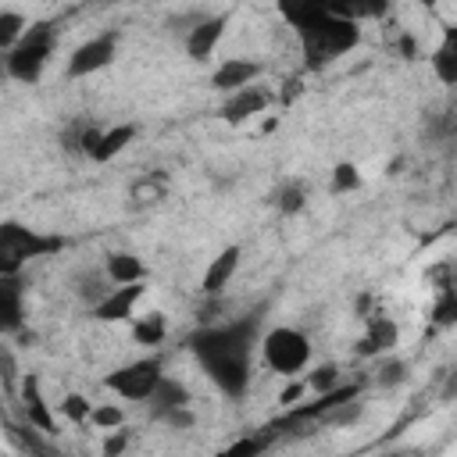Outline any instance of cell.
Listing matches in <instances>:
<instances>
[{"instance_id": "1", "label": "cell", "mask_w": 457, "mask_h": 457, "mask_svg": "<svg viewBox=\"0 0 457 457\" xmlns=\"http://www.w3.org/2000/svg\"><path fill=\"white\" fill-rule=\"evenodd\" d=\"M257 339H261V311H250V314H239L228 321L200 325L186 339V346L193 350L204 375L228 400H243L250 389V378H253Z\"/></svg>"}, {"instance_id": "2", "label": "cell", "mask_w": 457, "mask_h": 457, "mask_svg": "<svg viewBox=\"0 0 457 457\" xmlns=\"http://www.w3.org/2000/svg\"><path fill=\"white\" fill-rule=\"evenodd\" d=\"M296 36H300L307 68H321V64L343 57L346 50H353V46L361 43L357 21L346 18V14H339L336 7L318 11V14H311L307 21H300V25H296Z\"/></svg>"}, {"instance_id": "3", "label": "cell", "mask_w": 457, "mask_h": 457, "mask_svg": "<svg viewBox=\"0 0 457 457\" xmlns=\"http://www.w3.org/2000/svg\"><path fill=\"white\" fill-rule=\"evenodd\" d=\"M54 46H57V25L54 21H29V29L21 32V39L7 50L4 57V71L14 79V82H39L50 57H54Z\"/></svg>"}, {"instance_id": "4", "label": "cell", "mask_w": 457, "mask_h": 457, "mask_svg": "<svg viewBox=\"0 0 457 457\" xmlns=\"http://www.w3.org/2000/svg\"><path fill=\"white\" fill-rule=\"evenodd\" d=\"M64 250L61 236H43L21 221H0V275H21V268L36 257H50Z\"/></svg>"}, {"instance_id": "5", "label": "cell", "mask_w": 457, "mask_h": 457, "mask_svg": "<svg viewBox=\"0 0 457 457\" xmlns=\"http://www.w3.org/2000/svg\"><path fill=\"white\" fill-rule=\"evenodd\" d=\"M261 361L282 375V378H293L300 375L307 364H311V339L307 332L293 328V325H275L261 336Z\"/></svg>"}, {"instance_id": "6", "label": "cell", "mask_w": 457, "mask_h": 457, "mask_svg": "<svg viewBox=\"0 0 457 457\" xmlns=\"http://www.w3.org/2000/svg\"><path fill=\"white\" fill-rule=\"evenodd\" d=\"M164 375V361L161 357H139V361H129L121 364L118 371H111L104 378V386L111 393H118L121 400H132V403H143L150 396V389L157 386V378Z\"/></svg>"}, {"instance_id": "7", "label": "cell", "mask_w": 457, "mask_h": 457, "mask_svg": "<svg viewBox=\"0 0 457 457\" xmlns=\"http://www.w3.org/2000/svg\"><path fill=\"white\" fill-rule=\"evenodd\" d=\"M118 57V32H100L86 43H79L68 57V79H86L104 71L111 61Z\"/></svg>"}, {"instance_id": "8", "label": "cell", "mask_w": 457, "mask_h": 457, "mask_svg": "<svg viewBox=\"0 0 457 457\" xmlns=\"http://www.w3.org/2000/svg\"><path fill=\"white\" fill-rule=\"evenodd\" d=\"M14 396L21 400V418H25L29 425H36V428L46 432V436L57 432V421H54V411H50V403H46V396H43V382H39V375L25 371L21 382H18V393H14Z\"/></svg>"}, {"instance_id": "9", "label": "cell", "mask_w": 457, "mask_h": 457, "mask_svg": "<svg viewBox=\"0 0 457 457\" xmlns=\"http://www.w3.org/2000/svg\"><path fill=\"white\" fill-rule=\"evenodd\" d=\"M225 29H228V14H200L193 21V29L182 36V46H186L189 61H207L218 50Z\"/></svg>"}, {"instance_id": "10", "label": "cell", "mask_w": 457, "mask_h": 457, "mask_svg": "<svg viewBox=\"0 0 457 457\" xmlns=\"http://www.w3.org/2000/svg\"><path fill=\"white\" fill-rule=\"evenodd\" d=\"M268 104H271V93H268L264 86L250 82V86H243V89L225 93V104H221V111H218V114H221L228 125H239V121H246V118L264 114V111H268Z\"/></svg>"}, {"instance_id": "11", "label": "cell", "mask_w": 457, "mask_h": 457, "mask_svg": "<svg viewBox=\"0 0 457 457\" xmlns=\"http://www.w3.org/2000/svg\"><path fill=\"white\" fill-rule=\"evenodd\" d=\"M143 293H146V286H143V282L111 286V289H107V296H104L100 303H93V307H89V314H93L96 321H125V318H132V314H136V303L143 300Z\"/></svg>"}, {"instance_id": "12", "label": "cell", "mask_w": 457, "mask_h": 457, "mask_svg": "<svg viewBox=\"0 0 457 457\" xmlns=\"http://www.w3.org/2000/svg\"><path fill=\"white\" fill-rule=\"evenodd\" d=\"M239 261H243V246H225L218 257H211V264L204 268V278H200V296H225L228 282L236 278L239 271Z\"/></svg>"}, {"instance_id": "13", "label": "cell", "mask_w": 457, "mask_h": 457, "mask_svg": "<svg viewBox=\"0 0 457 457\" xmlns=\"http://www.w3.org/2000/svg\"><path fill=\"white\" fill-rule=\"evenodd\" d=\"M25 328V282L21 275H0V336Z\"/></svg>"}, {"instance_id": "14", "label": "cell", "mask_w": 457, "mask_h": 457, "mask_svg": "<svg viewBox=\"0 0 457 457\" xmlns=\"http://www.w3.org/2000/svg\"><path fill=\"white\" fill-rule=\"evenodd\" d=\"M364 321H368V328L357 339V353L361 357H382V353H389L400 343V325L389 314H371Z\"/></svg>"}, {"instance_id": "15", "label": "cell", "mask_w": 457, "mask_h": 457, "mask_svg": "<svg viewBox=\"0 0 457 457\" xmlns=\"http://www.w3.org/2000/svg\"><path fill=\"white\" fill-rule=\"evenodd\" d=\"M261 71H264V64L253 61V57H228V61H221V64L214 68L211 86H214L218 93H232V89H243V86L257 82Z\"/></svg>"}, {"instance_id": "16", "label": "cell", "mask_w": 457, "mask_h": 457, "mask_svg": "<svg viewBox=\"0 0 457 457\" xmlns=\"http://www.w3.org/2000/svg\"><path fill=\"white\" fill-rule=\"evenodd\" d=\"M136 132H139L136 121H118V125H111V129H100V136H96V143H93V150H89V161H96V164L114 161L121 150H129V143L136 139Z\"/></svg>"}, {"instance_id": "17", "label": "cell", "mask_w": 457, "mask_h": 457, "mask_svg": "<svg viewBox=\"0 0 457 457\" xmlns=\"http://www.w3.org/2000/svg\"><path fill=\"white\" fill-rule=\"evenodd\" d=\"M143 403L150 407V414H154V418H161L164 411H175V407H189V389H186L179 378H171V375H161V378H157V386L150 389V396H146Z\"/></svg>"}, {"instance_id": "18", "label": "cell", "mask_w": 457, "mask_h": 457, "mask_svg": "<svg viewBox=\"0 0 457 457\" xmlns=\"http://www.w3.org/2000/svg\"><path fill=\"white\" fill-rule=\"evenodd\" d=\"M104 271L111 278V286H125V282H146V264L129 253V250H111L104 253Z\"/></svg>"}, {"instance_id": "19", "label": "cell", "mask_w": 457, "mask_h": 457, "mask_svg": "<svg viewBox=\"0 0 457 457\" xmlns=\"http://www.w3.org/2000/svg\"><path fill=\"white\" fill-rule=\"evenodd\" d=\"M107 289H111V278H107L104 268H79V271L71 275V293H75L79 303H86V307L100 303V300L107 296Z\"/></svg>"}, {"instance_id": "20", "label": "cell", "mask_w": 457, "mask_h": 457, "mask_svg": "<svg viewBox=\"0 0 457 457\" xmlns=\"http://www.w3.org/2000/svg\"><path fill=\"white\" fill-rule=\"evenodd\" d=\"M432 71H436V79L443 82V86H453L457 82V32L446 25L443 29V39H439V46L432 50Z\"/></svg>"}, {"instance_id": "21", "label": "cell", "mask_w": 457, "mask_h": 457, "mask_svg": "<svg viewBox=\"0 0 457 457\" xmlns=\"http://www.w3.org/2000/svg\"><path fill=\"white\" fill-rule=\"evenodd\" d=\"M164 336H168V318L161 311H150V314L136 318V325H132V339L139 346H161Z\"/></svg>"}, {"instance_id": "22", "label": "cell", "mask_w": 457, "mask_h": 457, "mask_svg": "<svg viewBox=\"0 0 457 457\" xmlns=\"http://www.w3.org/2000/svg\"><path fill=\"white\" fill-rule=\"evenodd\" d=\"M411 378V361H403V357H386L378 368H375V386L378 389H396V386H403Z\"/></svg>"}, {"instance_id": "23", "label": "cell", "mask_w": 457, "mask_h": 457, "mask_svg": "<svg viewBox=\"0 0 457 457\" xmlns=\"http://www.w3.org/2000/svg\"><path fill=\"white\" fill-rule=\"evenodd\" d=\"M96 136H100V129H93V125H86V121H75V125H68V129H64L61 143H64V150H68V154H86V157H89V150H93Z\"/></svg>"}, {"instance_id": "24", "label": "cell", "mask_w": 457, "mask_h": 457, "mask_svg": "<svg viewBox=\"0 0 457 457\" xmlns=\"http://www.w3.org/2000/svg\"><path fill=\"white\" fill-rule=\"evenodd\" d=\"M332 7V0H278V14L296 29L300 21H307L311 14H318V11H328Z\"/></svg>"}, {"instance_id": "25", "label": "cell", "mask_w": 457, "mask_h": 457, "mask_svg": "<svg viewBox=\"0 0 457 457\" xmlns=\"http://www.w3.org/2000/svg\"><path fill=\"white\" fill-rule=\"evenodd\" d=\"M389 4L393 0H332V7L339 11V14H346V18H378V14H386L389 11Z\"/></svg>"}, {"instance_id": "26", "label": "cell", "mask_w": 457, "mask_h": 457, "mask_svg": "<svg viewBox=\"0 0 457 457\" xmlns=\"http://www.w3.org/2000/svg\"><path fill=\"white\" fill-rule=\"evenodd\" d=\"M275 207H278L286 218L300 214V211L307 207V186H303V182H286V186L275 193Z\"/></svg>"}, {"instance_id": "27", "label": "cell", "mask_w": 457, "mask_h": 457, "mask_svg": "<svg viewBox=\"0 0 457 457\" xmlns=\"http://www.w3.org/2000/svg\"><path fill=\"white\" fill-rule=\"evenodd\" d=\"M25 29H29V18L21 11H0V54H7Z\"/></svg>"}, {"instance_id": "28", "label": "cell", "mask_w": 457, "mask_h": 457, "mask_svg": "<svg viewBox=\"0 0 457 457\" xmlns=\"http://www.w3.org/2000/svg\"><path fill=\"white\" fill-rule=\"evenodd\" d=\"M361 171H357V164H350V161H339L336 168H332V179H328V193L332 196H339V193H353V189H361Z\"/></svg>"}, {"instance_id": "29", "label": "cell", "mask_w": 457, "mask_h": 457, "mask_svg": "<svg viewBox=\"0 0 457 457\" xmlns=\"http://www.w3.org/2000/svg\"><path fill=\"white\" fill-rule=\"evenodd\" d=\"M428 318H432L439 328H450V325L457 321V293H453V286H443V289H439V296H436Z\"/></svg>"}, {"instance_id": "30", "label": "cell", "mask_w": 457, "mask_h": 457, "mask_svg": "<svg viewBox=\"0 0 457 457\" xmlns=\"http://www.w3.org/2000/svg\"><path fill=\"white\" fill-rule=\"evenodd\" d=\"M303 382H307V389H311V393H325V389H332V386H339V382H343V371H339V364L325 361V364H318Z\"/></svg>"}, {"instance_id": "31", "label": "cell", "mask_w": 457, "mask_h": 457, "mask_svg": "<svg viewBox=\"0 0 457 457\" xmlns=\"http://www.w3.org/2000/svg\"><path fill=\"white\" fill-rule=\"evenodd\" d=\"M89 425H93V428H104V432H107V428H118V425H125V411H121L114 400H111V403H93V407H89Z\"/></svg>"}, {"instance_id": "32", "label": "cell", "mask_w": 457, "mask_h": 457, "mask_svg": "<svg viewBox=\"0 0 457 457\" xmlns=\"http://www.w3.org/2000/svg\"><path fill=\"white\" fill-rule=\"evenodd\" d=\"M89 407H93V403H89L82 393H68L57 411H61V418L71 421V425H89Z\"/></svg>"}, {"instance_id": "33", "label": "cell", "mask_w": 457, "mask_h": 457, "mask_svg": "<svg viewBox=\"0 0 457 457\" xmlns=\"http://www.w3.org/2000/svg\"><path fill=\"white\" fill-rule=\"evenodd\" d=\"M0 378H4L7 393H18L21 375H18V361H14V353H11V346H7V343H0Z\"/></svg>"}, {"instance_id": "34", "label": "cell", "mask_w": 457, "mask_h": 457, "mask_svg": "<svg viewBox=\"0 0 457 457\" xmlns=\"http://www.w3.org/2000/svg\"><path fill=\"white\" fill-rule=\"evenodd\" d=\"M157 421H164L168 428H175V432H186V428H193L196 425V414L189 411V407H175V411H164Z\"/></svg>"}, {"instance_id": "35", "label": "cell", "mask_w": 457, "mask_h": 457, "mask_svg": "<svg viewBox=\"0 0 457 457\" xmlns=\"http://www.w3.org/2000/svg\"><path fill=\"white\" fill-rule=\"evenodd\" d=\"M125 446H129V428L125 425H118V428H107V439H104V457H118V453H125Z\"/></svg>"}, {"instance_id": "36", "label": "cell", "mask_w": 457, "mask_h": 457, "mask_svg": "<svg viewBox=\"0 0 457 457\" xmlns=\"http://www.w3.org/2000/svg\"><path fill=\"white\" fill-rule=\"evenodd\" d=\"M307 393H311V389H307V382L293 375V378H289V386H286V389L278 393V403H282V407L289 411V407H293V403H300V400H303Z\"/></svg>"}, {"instance_id": "37", "label": "cell", "mask_w": 457, "mask_h": 457, "mask_svg": "<svg viewBox=\"0 0 457 457\" xmlns=\"http://www.w3.org/2000/svg\"><path fill=\"white\" fill-rule=\"evenodd\" d=\"M268 446H271V436H246V439H239V443H228L225 453H261V450H268Z\"/></svg>"}, {"instance_id": "38", "label": "cell", "mask_w": 457, "mask_h": 457, "mask_svg": "<svg viewBox=\"0 0 457 457\" xmlns=\"http://www.w3.org/2000/svg\"><path fill=\"white\" fill-rule=\"evenodd\" d=\"M375 300H371V293H361V300H357V314L361 318H368V307H371Z\"/></svg>"}, {"instance_id": "39", "label": "cell", "mask_w": 457, "mask_h": 457, "mask_svg": "<svg viewBox=\"0 0 457 457\" xmlns=\"http://www.w3.org/2000/svg\"><path fill=\"white\" fill-rule=\"evenodd\" d=\"M421 4H425V7H436V4H439V0H421Z\"/></svg>"}, {"instance_id": "40", "label": "cell", "mask_w": 457, "mask_h": 457, "mask_svg": "<svg viewBox=\"0 0 457 457\" xmlns=\"http://www.w3.org/2000/svg\"><path fill=\"white\" fill-rule=\"evenodd\" d=\"M93 4H114V0H93Z\"/></svg>"}]
</instances>
